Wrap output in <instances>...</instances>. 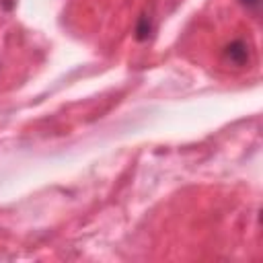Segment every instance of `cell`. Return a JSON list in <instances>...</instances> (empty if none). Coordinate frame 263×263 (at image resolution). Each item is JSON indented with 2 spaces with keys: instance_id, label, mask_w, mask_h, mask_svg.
<instances>
[{
  "instance_id": "6da1fadb",
  "label": "cell",
  "mask_w": 263,
  "mask_h": 263,
  "mask_svg": "<svg viewBox=\"0 0 263 263\" xmlns=\"http://www.w3.org/2000/svg\"><path fill=\"white\" fill-rule=\"evenodd\" d=\"M224 60L232 66H245L249 62V45L242 39L232 41L230 45H226L224 49Z\"/></svg>"
},
{
  "instance_id": "7a4b0ae2",
  "label": "cell",
  "mask_w": 263,
  "mask_h": 263,
  "mask_svg": "<svg viewBox=\"0 0 263 263\" xmlns=\"http://www.w3.org/2000/svg\"><path fill=\"white\" fill-rule=\"evenodd\" d=\"M150 31H152L150 16H148V14H142L140 21H138V27H136V37H138L140 41H144V39L150 37Z\"/></svg>"
},
{
  "instance_id": "3957f363",
  "label": "cell",
  "mask_w": 263,
  "mask_h": 263,
  "mask_svg": "<svg viewBox=\"0 0 263 263\" xmlns=\"http://www.w3.org/2000/svg\"><path fill=\"white\" fill-rule=\"evenodd\" d=\"M240 4H242V6H247V8H249V10H253V12H259L261 0H240Z\"/></svg>"
}]
</instances>
